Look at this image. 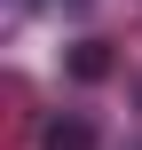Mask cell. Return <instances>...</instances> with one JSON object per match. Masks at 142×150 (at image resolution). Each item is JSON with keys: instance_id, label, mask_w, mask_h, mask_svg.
Returning a JSON list of instances; mask_svg holds the SVG:
<instances>
[{"instance_id": "cell-1", "label": "cell", "mask_w": 142, "mask_h": 150, "mask_svg": "<svg viewBox=\"0 0 142 150\" xmlns=\"http://www.w3.org/2000/svg\"><path fill=\"white\" fill-rule=\"evenodd\" d=\"M40 150H95V119H87V111H63V119H47Z\"/></svg>"}, {"instance_id": "cell-2", "label": "cell", "mask_w": 142, "mask_h": 150, "mask_svg": "<svg viewBox=\"0 0 142 150\" xmlns=\"http://www.w3.org/2000/svg\"><path fill=\"white\" fill-rule=\"evenodd\" d=\"M71 71H79V79H103V71H111V47H103V40H79Z\"/></svg>"}, {"instance_id": "cell-3", "label": "cell", "mask_w": 142, "mask_h": 150, "mask_svg": "<svg viewBox=\"0 0 142 150\" xmlns=\"http://www.w3.org/2000/svg\"><path fill=\"white\" fill-rule=\"evenodd\" d=\"M16 8H40V0H16Z\"/></svg>"}]
</instances>
